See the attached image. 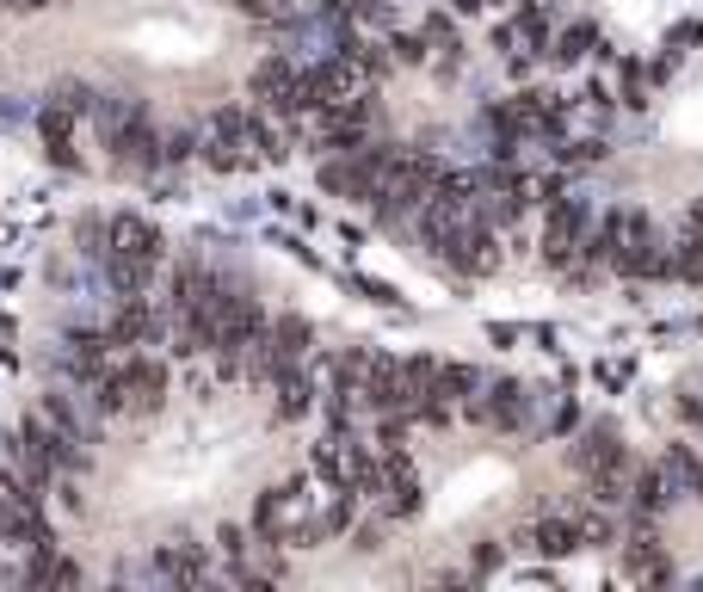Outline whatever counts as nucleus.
Here are the masks:
<instances>
[{
  "mask_svg": "<svg viewBox=\"0 0 703 592\" xmlns=\"http://www.w3.org/2000/svg\"><path fill=\"white\" fill-rule=\"evenodd\" d=\"M241 25L216 0H87L80 50L105 68H136L161 80L216 75L241 56Z\"/></svg>",
  "mask_w": 703,
  "mask_h": 592,
  "instance_id": "nucleus-2",
  "label": "nucleus"
},
{
  "mask_svg": "<svg viewBox=\"0 0 703 592\" xmlns=\"http://www.w3.org/2000/svg\"><path fill=\"white\" fill-rule=\"evenodd\" d=\"M272 457V414L241 389H179L136 414L87 481V513L105 537L149 543L191 531L253 494Z\"/></svg>",
  "mask_w": 703,
  "mask_h": 592,
  "instance_id": "nucleus-1",
  "label": "nucleus"
}]
</instances>
